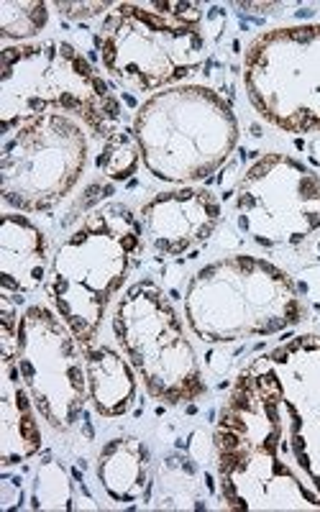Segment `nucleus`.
<instances>
[{
    "label": "nucleus",
    "instance_id": "39448f33",
    "mask_svg": "<svg viewBox=\"0 0 320 512\" xmlns=\"http://www.w3.org/2000/svg\"><path fill=\"white\" fill-rule=\"evenodd\" d=\"M77 118L95 136L108 139L118 121V100L90 62L67 41H36L3 49L0 126L3 134L26 118Z\"/></svg>",
    "mask_w": 320,
    "mask_h": 512
},
{
    "label": "nucleus",
    "instance_id": "2eb2a0df",
    "mask_svg": "<svg viewBox=\"0 0 320 512\" xmlns=\"http://www.w3.org/2000/svg\"><path fill=\"white\" fill-rule=\"evenodd\" d=\"M88 395L103 418H121L134 408L136 374L131 361L111 346H85Z\"/></svg>",
    "mask_w": 320,
    "mask_h": 512
},
{
    "label": "nucleus",
    "instance_id": "9b49d317",
    "mask_svg": "<svg viewBox=\"0 0 320 512\" xmlns=\"http://www.w3.org/2000/svg\"><path fill=\"white\" fill-rule=\"evenodd\" d=\"M239 228L264 249L300 246L320 228V175L287 154H267L236 190Z\"/></svg>",
    "mask_w": 320,
    "mask_h": 512
},
{
    "label": "nucleus",
    "instance_id": "6e6552de",
    "mask_svg": "<svg viewBox=\"0 0 320 512\" xmlns=\"http://www.w3.org/2000/svg\"><path fill=\"white\" fill-rule=\"evenodd\" d=\"M244 88L267 123L287 134H320V24L256 36L244 54Z\"/></svg>",
    "mask_w": 320,
    "mask_h": 512
},
{
    "label": "nucleus",
    "instance_id": "aec40b11",
    "mask_svg": "<svg viewBox=\"0 0 320 512\" xmlns=\"http://www.w3.org/2000/svg\"><path fill=\"white\" fill-rule=\"evenodd\" d=\"M54 8H59V13L72 21H80V18H93L103 11H111V3H54Z\"/></svg>",
    "mask_w": 320,
    "mask_h": 512
},
{
    "label": "nucleus",
    "instance_id": "9d476101",
    "mask_svg": "<svg viewBox=\"0 0 320 512\" xmlns=\"http://www.w3.org/2000/svg\"><path fill=\"white\" fill-rule=\"evenodd\" d=\"M16 364L41 420L54 431H70L90 395L85 349L62 315L47 305H29L21 313Z\"/></svg>",
    "mask_w": 320,
    "mask_h": 512
},
{
    "label": "nucleus",
    "instance_id": "7ed1b4c3",
    "mask_svg": "<svg viewBox=\"0 0 320 512\" xmlns=\"http://www.w3.org/2000/svg\"><path fill=\"white\" fill-rule=\"evenodd\" d=\"M141 249V223L121 203L93 210L52 259L47 292L82 349L95 344L105 310Z\"/></svg>",
    "mask_w": 320,
    "mask_h": 512
},
{
    "label": "nucleus",
    "instance_id": "20e7f679",
    "mask_svg": "<svg viewBox=\"0 0 320 512\" xmlns=\"http://www.w3.org/2000/svg\"><path fill=\"white\" fill-rule=\"evenodd\" d=\"M134 136L141 162L157 180L190 185L226 164L239 141V121L216 90L175 85L141 105Z\"/></svg>",
    "mask_w": 320,
    "mask_h": 512
},
{
    "label": "nucleus",
    "instance_id": "f257e3e1",
    "mask_svg": "<svg viewBox=\"0 0 320 512\" xmlns=\"http://www.w3.org/2000/svg\"><path fill=\"white\" fill-rule=\"evenodd\" d=\"M221 497L236 512H320V336L241 369L216 425Z\"/></svg>",
    "mask_w": 320,
    "mask_h": 512
},
{
    "label": "nucleus",
    "instance_id": "0eeeda50",
    "mask_svg": "<svg viewBox=\"0 0 320 512\" xmlns=\"http://www.w3.org/2000/svg\"><path fill=\"white\" fill-rule=\"evenodd\" d=\"M113 331L154 400L182 405L203 395L198 356L175 305L157 282L141 280L123 292L113 313Z\"/></svg>",
    "mask_w": 320,
    "mask_h": 512
},
{
    "label": "nucleus",
    "instance_id": "6ab92c4d",
    "mask_svg": "<svg viewBox=\"0 0 320 512\" xmlns=\"http://www.w3.org/2000/svg\"><path fill=\"white\" fill-rule=\"evenodd\" d=\"M141 162V149L134 131H113L100 152V169L111 180H128L136 175Z\"/></svg>",
    "mask_w": 320,
    "mask_h": 512
},
{
    "label": "nucleus",
    "instance_id": "f03ea898",
    "mask_svg": "<svg viewBox=\"0 0 320 512\" xmlns=\"http://www.w3.org/2000/svg\"><path fill=\"white\" fill-rule=\"evenodd\" d=\"M185 318L205 344H236L297 326L303 303L285 269L262 256L233 254L195 272L185 290Z\"/></svg>",
    "mask_w": 320,
    "mask_h": 512
},
{
    "label": "nucleus",
    "instance_id": "a211bd4d",
    "mask_svg": "<svg viewBox=\"0 0 320 512\" xmlns=\"http://www.w3.org/2000/svg\"><path fill=\"white\" fill-rule=\"evenodd\" d=\"M49 24L47 3H0V36L6 41H24L41 34Z\"/></svg>",
    "mask_w": 320,
    "mask_h": 512
},
{
    "label": "nucleus",
    "instance_id": "423d86ee",
    "mask_svg": "<svg viewBox=\"0 0 320 512\" xmlns=\"http://www.w3.org/2000/svg\"><path fill=\"white\" fill-rule=\"evenodd\" d=\"M198 3H116L98 31L100 62L139 93L175 88L205 59Z\"/></svg>",
    "mask_w": 320,
    "mask_h": 512
},
{
    "label": "nucleus",
    "instance_id": "f3484780",
    "mask_svg": "<svg viewBox=\"0 0 320 512\" xmlns=\"http://www.w3.org/2000/svg\"><path fill=\"white\" fill-rule=\"evenodd\" d=\"M34 510H72V482L59 461H41L36 472L34 495H31Z\"/></svg>",
    "mask_w": 320,
    "mask_h": 512
},
{
    "label": "nucleus",
    "instance_id": "dca6fc26",
    "mask_svg": "<svg viewBox=\"0 0 320 512\" xmlns=\"http://www.w3.org/2000/svg\"><path fill=\"white\" fill-rule=\"evenodd\" d=\"M98 479L113 502L141 500L149 487V448L134 436L108 441L98 456Z\"/></svg>",
    "mask_w": 320,
    "mask_h": 512
},
{
    "label": "nucleus",
    "instance_id": "412c9836",
    "mask_svg": "<svg viewBox=\"0 0 320 512\" xmlns=\"http://www.w3.org/2000/svg\"><path fill=\"white\" fill-rule=\"evenodd\" d=\"M308 297L320 308V272H313L308 277Z\"/></svg>",
    "mask_w": 320,
    "mask_h": 512
},
{
    "label": "nucleus",
    "instance_id": "f8f14e48",
    "mask_svg": "<svg viewBox=\"0 0 320 512\" xmlns=\"http://www.w3.org/2000/svg\"><path fill=\"white\" fill-rule=\"evenodd\" d=\"M141 223L159 254L182 256L213 236L221 223V205L208 190L180 187L154 195L141 208Z\"/></svg>",
    "mask_w": 320,
    "mask_h": 512
},
{
    "label": "nucleus",
    "instance_id": "ddd939ff",
    "mask_svg": "<svg viewBox=\"0 0 320 512\" xmlns=\"http://www.w3.org/2000/svg\"><path fill=\"white\" fill-rule=\"evenodd\" d=\"M49 264L47 236L21 213L0 218V290L26 295L44 285Z\"/></svg>",
    "mask_w": 320,
    "mask_h": 512
},
{
    "label": "nucleus",
    "instance_id": "4468645a",
    "mask_svg": "<svg viewBox=\"0 0 320 512\" xmlns=\"http://www.w3.org/2000/svg\"><path fill=\"white\" fill-rule=\"evenodd\" d=\"M36 405L26 390L16 361H3L0 374V464H24L41 451Z\"/></svg>",
    "mask_w": 320,
    "mask_h": 512
},
{
    "label": "nucleus",
    "instance_id": "1a4fd4ad",
    "mask_svg": "<svg viewBox=\"0 0 320 512\" xmlns=\"http://www.w3.org/2000/svg\"><path fill=\"white\" fill-rule=\"evenodd\" d=\"M88 131L77 118H26L3 134L0 195L24 213H39L62 203L88 167Z\"/></svg>",
    "mask_w": 320,
    "mask_h": 512
}]
</instances>
